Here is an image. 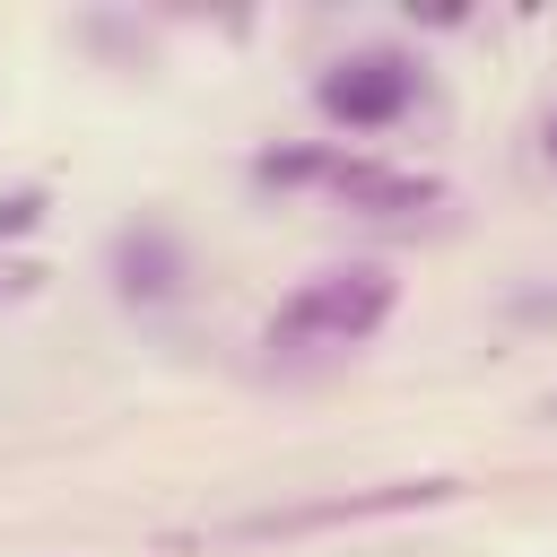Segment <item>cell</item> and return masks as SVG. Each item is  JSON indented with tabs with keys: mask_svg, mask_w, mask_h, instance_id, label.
I'll use <instances>...</instances> for the list:
<instances>
[{
	"mask_svg": "<svg viewBox=\"0 0 557 557\" xmlns=\"http://www.w3.org/2000/svg\"><path fill=\"white\" fill-rule=\"evenodd\" d=\"M392 313H400V278H392L383 261H331V270H313V278L270 313L261 348H278V357L366 348V339H383Z\"/></svg>",
	"mask_w": 557,
	"mask_h": 557,
	"instance_id": "cell-1",
	"label": "cell"
},
{
	"mask_svg": "<svg viewBox=\"0 0 557 557\" xmlns=\"http://www.w3.org/2000/svg\"><path fill=\"white\" fill-rule=\"evenodd\" d=\"M426 96V61L409 44H357L339 52L322 78H313V113L348 139H374V131H400Z\"/></svg>",
	"mask_w": 557,
	"mask_h": 557,
	"instance_id": "cell-2",
	"label": "cell"
},
{
	"mask_svg": "<svg viewBox=\"0 0 557 557\" xmlns=\"http://www.w3.org/2000/svg\"><path fill=\"white\" fill-rule=\"evenodd\" d=\"M104 278H113L122 305L157 313V305H174V296L191 287V252H183V235H174L165 218H122L113 244H104Z\"/></svg>",
	"mask_w": 557,
	"mask_h": 557,
	"instance_id": "cell-3",
	"label": "cell"
},
{
	"mask_svg": "<svg viewBox=\"0 0 557 557\" xmlns=\"http://www.w3.org/2000/svg\"><path fill=\"white\" fill-rule=\"evenodd\" d=\"M322 191H331L348 218H409V209H435V200H444L435 174H418V165H383V157H348V148H339V165H331Z\"/></svg>",
	"mask_w": 557,
	"mask_h": 557,
	"instance_id": "cell-4",
	"label": "cell"
},
{
	"mask_svg": "<svg viewBox=\"0 0 557 557\" xmlns=\"http://www.w3.org/2000/svg\"><path fill=\"white\" fill-rule=\"evenodd\" d=\"M461 496V479H392V487H366V496H331V505H305V513H261L244 531H322V522H374V513H409V505H444Z\"/></svg>",
	"mask_w": 557,
	"mask_h": 557,
	"instance_id": "cell-5",
	"label": "cell"
},
{
	"mask_svg": "<svg viewBox=\"0 0 557 557\" xmlns=\"http://www.w3.org/2000/svg\"><path fill=\"white\" fill-rule=\"evenodd\" d=\"M331 165H339V139H278L252 157V183L261 191H322Z\"/></svg>",
	"mask_w": 557,
	"mask_h": 557,
	"instance_id": "cell-6",
	"label": "cell"
},
{
	"mask_svg": "<svg viewBox=\"0 0 557 557\" xmlns=\"http://www.w3.org/2000/svg\"><path fill=\"white\" fill-rule=\"evenodd\" d=\"M44 209H52L44 183H9V191H0V244H26V235L44 226Z\"/></svg>",
	"mask_w": 557,
	"mask_h": 557,
	"instance_id": "cell-7",
	"label": "cell"
},
{
	"mask_svg": "<svg viewBox=\"0 0 557 557\" xmlns=\"http://www.w3.org/2000/svg\"><path fill=\"white\" fill-rule=\"evenodd\" d=\"M35 287H44L35 261H0V305H17V296H35Z\"/></svg>",
	"mask_w": 557,
	"mask_h": 557,
	"instance_id": "cell-8",
	"label": "cell"
},
{
	"mask_svg": "<svg viewBox=\"0 0 557 557\" xmlns=\"http://www.w3.org/2000/svg\"><path fill=\"white\" fill-rule=\"evenodd\" d=\"M409 26H470V9L461 0H426V9H409Z\"/></svg>",
	"mask_w": 557,
	"mask_h": 557,
	"instance_id": "cell-9",
	"label": "cell"
},
{
	"mask_svg": "<svg viewBox=\"0 0 557 557\" xmlns=\"http://www.w3.org/2000/svg\"><path fill=\"white\" fill-rule=\"evenodd\" d=\"M540 157L557 165V104H548V122H540Z\"/></svg>",
	"mask_w": 557,
	"mask_h": 557,
	"instance_id": "cell-10",
	"label": "cell"
},
{
	"mask_svg": "<svg viewBox=\"0 0 557 557\" xmlns=\"http://www.w3.org/2000/svg\"><path fill=\"white\" fill-rule=\"evenodd\" d=\"M548 418H557V400H548Z\"/></svg>",
	"mask_w": 557,
	"mask_h": 557,
	"instance_id": "cell-11",
	"label": "cell"
}]
</instances>
